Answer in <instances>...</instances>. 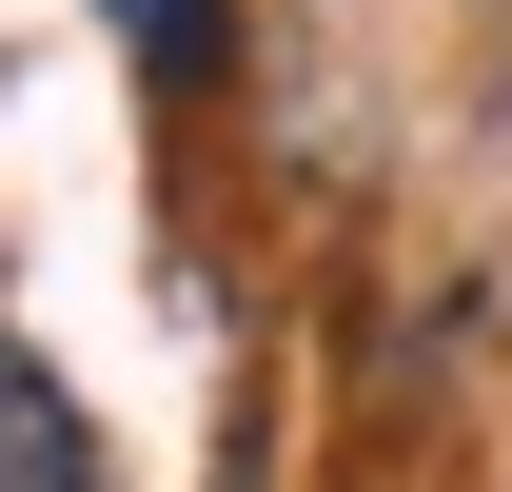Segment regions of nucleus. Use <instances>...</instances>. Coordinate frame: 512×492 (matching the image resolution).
Masks as SVG:
<instances>
[{
	"mask_svg": "<svg viewBox=\"0 0 512 492\" xmlns=\"http://www.w3.org/2000/svg\"><path fill=\"white\" fill-rule=\"evenodd\" d=\"M0 473H40V492H79V414L40 394V374L0 355Z\"/></svg>",
	"mask_w": 512,
	"mask_h": 492,
	"instance_id": "obj_1",
	"label": "nucleus"
},
{
	"mask_svg": "<svg viewBox=\"0 0 512 492\" xmlns=\"http://www.w3.org/2000/svg\"><path fill=\"white\" fill-rule=\"evenodd\" d=\"M119 40H138L158 79H197V60H217V0H119Z\"/></svg>",
	"mask_w": 512,
	"mask_h": 492,
	"instance_id": "obj_2",
	"label": "nucleus"
}]
</instances>
